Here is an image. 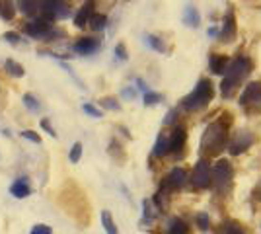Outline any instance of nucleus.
Returning <instances> with one entry per match:
<instances>
[{"label": "nucleus", "mask_w": 261, "mask_h": 234, "mask_svg": "<svg viewBox=\"0 0 261 234\" xmlns=\"http://www.w3.org/2000/svg\"><path fill=\"white\" fill-rule=\"evenodd\" d=\"M115 55H117V59H121V61L127 59V49H125V45L119 43L117 47H115Z\"/></svg>", "instance_id": "72a5a7b5"}, {"label": "nucleus", "mask_w": 261, "mask_h": 234, "mask_svg": "<svg viewBox=\"0 0 261 234\" xmlns=\"http://www.w3.org/2000/svg\"><path fill=\"white\" fill-rule=\"evenodd\" d=\"M191 184L195 190H205L211 186V166L207 160H199L191 174Z\"/></svg>", "instance_id": "423d86ee"}, {"label": "nucleus", "mask_w": 261, "mask_h": 234, "mask_svg": "<svg viewBox=\"0 0 261 234\" xmlns=\"http://www.w3.org/2000/svg\"><path fill=\"white\" fill-rule=\"evenodd\" d=\"M226 234H244V232L240 230L236 224H228V226H226Z\"/></svg>", "instance_id": "e433bc0d"}, {"label": "nucleus", "mask_w": 261, "mask_h": 234, "mask_svg": "<svg viewBox=\"0 0 261 234\" xmlns=\"http://www.w3.org/2000/svg\"><path fill=\"white\" fill-rule=\"evenodd\" d=\"M187 232H189V226L181 219H172L168 223V234H187Z\"/></svg>", "instance_id": "aec40b11"}, {"label": "nucleus", "mask_w": 261, "mask_h": 234, "mask_svg": "<svg viewBox=\"0 0 261 234\" xmlns=\"http://www.w3.org/2000/svg\"><path fill=\"white\" fill-rule=\"evenodd\" d=\"M4 68L8 70V74H10V76L22 78L23 74H25V70H23V67L20 65V63H16L14 59H8V61H6V65H4Z\"/></svg>", "instance_id": "5701e85b"}, {"label": "nucleus", "mask_w": 261, "mask_h": 234, "mask_svg": "<svg viewBox=\"0 0 261 234\" xmlns=\"http://www.w3.org/2000/svg\"><path fill=\"white\" fill-rule=\"evenodd\" d=\"M215 98V86L208 78H201L197 82L195 90L191 94H187L184 100H181V106L187 112H199L203 108H207L208 103Z\"/></svg>", "instance_id": "f03ea898"}, {"label": "nucleus", "mask_w": 261, "mask_h": 234, "mask_svg": "<svg viewBox=\"0 0 261 234\" xmlns=\"http://www.w3.org/2000/svg\"><path fill=\"white\" fill-rule=\"evenodd\" d=\"M51 30H53V23L49 20H45V18H37V20H32V22H28L23 25V32L28 35H32V37H45Z\"/></svg>", "instance_id": "1a4fd4ad"}, {"label": "nucleus", "mask_w": 261, "mask_h": 234, "mask_svg": "<svg viewBox=\"0 0 261 234\" xmlns=\"http://www.w3.org/2000/svg\"><path fill=\"white\" fill-rule=\"evenodd\" d=\"M251 72V61L248 57H238L234 61H230L226 70H224V78L220 84V92L224 98H232L234 92L240 88V82L246 80V76Z\"/></svg>", "instance_id": "f257e3e1"}, {"label": "nucleus", "mask_w": 261, "mask_h": 234, "mask_svg": "<svg viewBox=\"0 0 261 234\" xmlns=\"http://www.w3.org/2000/svg\"><path fill=\"white\" fill-rule=\"evenodd\" d=\"M30 186H28V181L25 179H16L14 184L10 186V193L14 197H18V199H23V197H28L30 195Z\"/></svg>", "instance_id": "dca6fc26"}, {"label": "nucleus", "mask_w": 261, "mask_h": 234, "mask_svg": "<svg viewBox=\"0 0 261 234\" xmlns=\"http://www.w3.org/2000/svg\"><path fill=\"white\" fill-rule=\"evenodd\" d=\"M22 137H25L28 141H33L35 145H39V143H41V137H39L37 133H33V131H22Z\"/></svg>", "instance_id": "473e14b6"}, {"label": "nucleus", "mask_w": 261, "mask_h": 234, "mask_svg": "<svg viewBox=\"0 0 261 234\" xmlns=\"http://www.w3.org/2000/svg\"><path fill=\"white\" fill-rule=\"evenodd\" d=\"M197 223H199V226H201L203 230H207L208 228V217L207 215H199V217H197Z\"/></svg>", "instance_id": "f704fd0d"}, {"label": "nucleus", "mask_w": 261, "mask_h": 234, "mask_svg": "<svg viewBox=\"0 0 261 234\" xmlns=\"http://www.w3.org/2000/svg\"><path fill=\"white\" fill-rule=\"evenodd\" d=\"M23 106L28 110H32V112H39L41 110V103L37 101V98L33 94H23Z\"/></svg>", "instance_id": "393cba45"}, {"label": "nucleus", "mask_w": 261, "mask_h": 234, "mask_svg": "<svg viewBox=\"0 0 261 234\" xmlns=\"http://www.w3.org/2000/svg\"><path fill=\"white\" fill-rule=\"evenodd\" d=\"M184 23L187 28H199L201 23V14L197 10L195 6H187L184 12Z\"/></svg>", "instance_id": "2eb2a0df"}, {"label": "nucleus", "mask_w": 261, "mask_h": 234, "mask_svg": "<svg viewBox=\"0 0 261 234\" xmlns=\"http://www.w3.org/2000/svg\"><path fill=\"white\" fill-rule=\"evenodd\" d=\"M16 14V6H14V0H2L0 2V16L4 20H12Z\"/></svg>", "instance_id": "4be33fe9"}, {"label": "nucleus", "mask_w": 261, "mask_h": 234, "mask_svg": "<svg viewBox=\"0 0 261 234\" xmlns=\"http://www.w3.org/2000/svg\"><path fill=\"white\" fill-rule=\"evenodd\" d=\"M41 127H43L47 133L51 135V137H57V133H55V129L51 127V123H49V119H41Z\"/></svg>", "instance_id": "c9c22d12"}, {"label": "nucleus", "mask_w": 261, "mask_h": 234, "mask_svg": "<svg viewBox=\"0 0 261 234\" xmlns=\"http://www.w3.org/2000/svg\"><path fill=\"white\" fill-rule=\"evenodd\" d=\"M101 223H103V228H106V232L108 234H119L117 232V228H115V223H113V219H111L109 211L101 213Z\"/></svg>", "instance_id": "b1692460"}, {"label": "nucleus", "mask_w": 261, "mask_h": 234, "mask_svg": "<svg viewBox=\"0 0 261 234\" xmlns=\"http://www.w3.org/2000/svg\"><path fill=\"white\" fill-rule=\"evenodd\" d=\"M226 139H228V133H226L224 123H211L205 129V133H203V139H201V152L208 156L222 152L224 145H226Z\"/></svg>", "instance_id": "7ed1b4c3"}, {"label": "nucleus", "mask_w": 261, "mask_h": 234, "mask_svg": "<svg viewBox=\"0 0 261 234\" xmlns=\"http://www.w3.org/2000/svg\"><path fill=\"white\" fill-rule=\"evenodd\" d=\"M101 106H103L106 110H113V112H119L121 110V106L117 103L115 98H103V100H101Z\"/></svg>", "instance_id": "c85d7f7f"}, {"label": "nucleus", "mask_w": 261, "mask_h": 234, "mask_svg": "<svg viewBox=\"0 0 261 234\" xmlns=\"http://www.w3.org/2000/svg\"><path fill=\"white\" fill-rule=\"evenodd\" d=\"M2 39H6V41H8V43H12V45L20 43V35L16 34V32H6V34L2 35Z\"/></svg>", "instance_id": "2f4dec72"}, {"label": "nucleus", "mask_w": 261, "mask_h": 234, "mask_svg": "<svg viewBox=\"0 0 261 234\" xmlns=\"http://www.w3.org/2000/svg\"><path fill=\"white\" fill-rule=\"evenodd\" d=\"M18 8L25 16H33L39 12V0H18Z\"/></svg>", "instance_id": "a211bd4d"}, {"label": "nucleus", "mask_w": 261, "mask_h": 234, "mask_svg": "<svg viewBox=\"0 0 261 234\" xmlns=\"http://www.w3.org/2000/svg\"><path fill=\"white\" fill-rule=\"evenodd\" d=\"M185 179H187V172H185L184 168H174V170L166 176V179H164L162 190H166V191L179 190L185 184Z\"/></svg>", "instance_id": "9d476101"}, {"label": "nucleus", "mask_w": 261, "mask_h": 234, "mask_svg": "<svg viewBox=\"0 0 261 234\" xmlns=\"http://www.w3.org/2000/svg\"><path fill=\"white\" fill-rule=\"evenodd\" d=\"M82 110H84V112H86L88 115H92V117H96V119H99V117H101V112H99L98 108H94L92 103H84V106H82Z\"/></svg>", "instance_id": "c756f323"}, {"label": "nucleus", "mask_w": 261, "mask_h": 234, "mask_svg": "<svg viewBox=\"0 0 261 234\" xmlns=\"http://www.w3.org/2000/svg\"><path fill=\"white\" fill-rule=\"evenodd\" d=\"M162 101V96L158 94V92H144V106H156V103H160Z\"/></svg>", "instance_id": "bb28decb"}, {"label": "nucleus", "mask_w": 261, "mask_h": 234, "mask_svg": "<svg viewBox=\"0 0 261 234\" xmlns=\"http://www.w3.org/2000/svg\"><path fill=\"white\" fill-rule=\"evenodd\" d=\"M211 186H215L218 193L228 191L232 186V166L228 160H218L215 168H211Z\"/></svg>", "instance_id": "20e7f679"}, {"label": "nucleus", "mask_w": 261, "mask_h": 234, "mask_svg": "<svg viewBox=\"0 0 261 234\" xmlns=\"http://www.w3.org/2000/svg\"><path fill=\"white\" fill-rule=\"evenodd\" d=\"M80 156H82V145H80V143H74L72 148H70V162L76 164L78 160H80Z\"/></svg>", "instance_id": "cd10ccee"}, {"label": "nucleus", "mask_w": 261, "mask_h": 234, "mask_svg": "<svg viewBox=\"0 0 261 234\" xmlns=\"http://www.w3.org/2000/svg\"><path fill=\"white\" fill-rule=\"evenodd\" d=\"M220 35H222L224 41H234V37H236V18H234V12L232 10H228V14L224 16Z\"/></svg>", "instance_id": "4468645a"}, {"label": "nucleus", "mask_w": 261, "mask_h": 234, "mask_svg": "<svg viewBox=\"0 0 261 234\" xmlns=\"http://www.w3.org/2000/svg\"><path fill=\"white\" fill-rule=\"evenodd\" d=\"M30 234H53V230L47 224H35Z\"/></svg>", "instance_id": "7c9ffc66"}, {"label": "nucleus", "mask_w": 261, "mask_h": 234, "mask_svg": "<svg viewBox=\"0 0 261 234\" xmlns=\"http://www.w3.org/2000/svg\"><path fill=\"white\" fill-rule=\"evenodd\" d=\"M39 10L43 12V18L53 22V20H65L68 18V6H66L63 0H41L39 2Z\"/></svg>", "instance_id": "39448f33"}, {"label": "nucleus", "mask_w": 261, "mask_h": 234, "mask_svg": "<svg viewBox=\"0 0 261 234\" xmlns=\"http://www.w3.org/2000/svg\"><path fill=\"white\" fill-rule=\"evenodd\" d=\"M170 152V143H168V137L166 135H160L158 137V141H156V145H154V156H166Z\"/></svg>", "instance_id": "412c9836"}, {"label": "nucleus", "mask_w": 261, "mask_h": 234, "mask_svg": "<svg viewBox=\"0 0 261 234\" xmlns=\"http://www.w3.org/2000/svg\"><path fill=\"white\" fill-rule=\"evenodd\" d=\"M94 8H96V2H94V0H86V2L82 4V8L78 10V14L74 16V25H76V28H84L88 23V20L92 18Z\"/></svg>", "instance_id": "ddd939ff"}, {"label": "nucleus", "mask_w": 261, "mask_h": 234, "mask_svg": "<svg viewBox=\"0 0 261 234\" xmlns=\"http://www.w3.org/2000/svg\"><path fill=\"white\" fill-rule=\"evenodd\" d=\"M251 143H253V135L250 131H238L236 137L232 139V143H230V154L238 156L242 152H246L251 146Z\"/></svg>", "instance_id": "6e6552de"}, {"label": "nucleus", "mask_w": 261, "mask_h": 234, "mask_svg": "<svg viewBox=\"0 0 261 234\" xmlns=\"http://www.w3.org/2000/svg\"><path fill=\"white\" fill-rule=\"evenodd\" d=\"M207 34H208V35H217V34H218V30H217V28H211V30H208Z\"/></svg>", "instance_id": "58836bf2"}, {"label": "nucleus", "mask_w": 261, "mask_h": 234, "mask_svg": "<svg viewBox=\"0 0 261 234\" xmlns=\"http://www.w3.org/2000/svg\"><path fill=\"white\" fill-rule=\"evenodd\" d=\"M146 43L152 47L154 51H158V53H164L166 51V45L160 37H156V35H146Z\"/></svg>", "instance_id": "a878e982"}, {"label": "nucleus", "mask_w": 261, "mask_h": 234, "mask_svg": "<svg viewBox=\"0 0 261 234\" xmlns=\"http://www.w3.org/2000/svg\"><path fill=\"white\" fill-rule=\"evenodd\" d=\"M240 106L244 108H261V82H250L244 94L240 96Z\"/></svg>", "instance_id": "0eeeda50"}, {"label": "nucleus", "mask_w": 261, "mask_h": 234, "mask_svg": "<svg viewBox=\"0 0 261 234\" xmlns=\"http://www.w3.org/2000/svg\"><path fill=\"white\" fill-rule=\"evenodd\" d=\"M98 47H99V41L94 39V37H82V39H78L76 43L72 45L74 53H78V55H90V53L98 51Z\"/></svg>", "instance_id": "f8f14e48"}, {"label": "nucleus", "mask_w": 261, "mask_h": 234, "mask_svg": "<svg viewBox=\"0 0 261 234\" xmlns=\"http://www.w3.org/2000/svg\"><path fill=\"white\" fill-rule=\"evenodd\" d=\"M88 23H90V28L94 32H101L108 25V16H103V14H92V18L88 20Z\"/></svg>", "instance_id": "6ab92c4d"}, {"label": "nucleus", "mask_w": 261, "mask_h": 234, "mask_svg": "<svg viewBox=\"0 0 261 234\" xmlns=\"http://www.w3.org/2000/svg\"><path fill=\"white\" fill-rule=\"evenodd\" d=\"M185 141H187V133H185V129L181 127V125H179V127H175L172 137L168 139V143H170V152H174V154H177V156L184 154Z\"/></svg>", "instance_id": "9b49d317"}, {"label": "nucleus", "mask_w": 261, "mask_h": 234, "mask_svg": "<svg viewBox=\"0 0 261 234\" xmlns=\"http://www.w3.org/2000/svg\"><path fill=\"white\" fill-rule=\"evenodd\" d=\"M123 96H125V98H135L137 92H135L133 88H127V90H123Z\"/></svg>", "instance_id": "4c0bfd02"}, {"label": "nucleus", "mask_w": 261, "mask_h": 234, "mask_svg": "<svg viewBox=\"0 0 261 234\" xmlns=\"http://www.w3.org/2000/svg\"><path fill=\"white\" fill-rule=\"evenodd\" d=\"M226 65H228V59L224 55H211V70L215 74H224Z\"/></svg>", "instance_id": "f3484780"}]
</instances>
